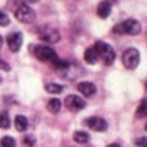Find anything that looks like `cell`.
Instances as JSON below:
<instances>
[{"instance_id":"13","label":"cell","mask_w":147,"mask_h":147,"mask_svg":"<svg viewBox=\"0 0 147 147\" xmlns=\"http://www.w3.org/2000/svg\"><path fill=\"white\" fill-rule=\"evenodd\" d=\"M28 127V120L25 115H17L15 117V129H17L18 132H25Z\"/></svg>"},{"instance_id":"15","label":"cell","mask_w":147,"mask_h":147,"mask_svg":"<svg viewBox=\"0 0 147 147\" xmlns=\"http://www.w3.org/2000/svg\"><path fill=\"white\" fill-rule=\"evenodd\" d=\"M89 134L87 132H84V130H77V132H74V140L75 142H79V144H85V142H89Z\"/></svg>"},{"instance_id":"18","label":"cell","mask_w":147,"mask_h":147,"mask_svg":"<svg viewBox=\"0 0 147 147\" xmlns=\"http://www.w3.org/2000/svg\"><path fill=\"white\" fill-rule=\"evenodd\" d=\"M15 146H17V142H15V139L13 137L5 136V137L0 139V147H15Z\"/></svg>"},{"instance_id":"3","label":"cell","mask_w":147,"mask_h":147,"mask_svg":"<svg viewBox=\"0 0 147 147\" xmlns=\"http://www.w3.org/2000/svg\"><path fill=\"white\" fill-rule=\"evenodd\" d=\"M122 62H124V65L127 67L129 70H134L139 65V62H140V54H139V50L134 49V47L127 49V50L124 52V55H122Z\"/></svg>"},{"instance_id":"16","label":"cell","mask_w":147,"mask_h":147,"mask_svg":"<svg viewBox=\"0 0 147 147\" xmlns=\"http://www.w3.org/2000/svg\"><path fill=\"white\" fill-rule=\"evenodd\" d=\"M147 115V99H142L140 100V104H139L137 107V112H136V117H146Z\"/></svg>"},{"instance_id":"25","label":"cell","mask_w":147,"mask_h":147,"mask_svg":"<svg viewBox=\"0 0 147 147\" xmlns=\"http://www.w3.org/2000/svg\"><path fill=\"white\" fill-rule=\"evenodd\" d=\"M107 147H120L119 144H110V146H107Z\"/></svg>"},{"instance_id":"7","label":"cell","mask_w":147,"mask_h":147,"mask_svg":"<svg viewBox=\"0 0 147 147\" xmlns=\"http://www.w3.org/2000/svg\"><path fill=\"white\" fill-rule=\"evenodd\" d=\"M40 38L45 40L47 44H57V42L60 40V34H59V30H55V28L45 27L40 32Z\"/></svg>"},{"instance_id":"6","label":"cell","mask_w":147,"mask_h":147,"mask_svg":"<svg viewBox=\"0 0 147 147\" xmlns=\"http://www.w3.org/2000/svg\"><path fill=\"white\" fill-rule=\"evenodd\" d=\"M85 125L92 130H97V132H104V130H107V122L100 117H89V119H85L84 122Z\"/></svg>"},{"instance_id":"27","label":"cell","mask_w":147,"mask_h":147,"mask_svg":"<svg viewBox=\"0 0 147 147\" xmlns=\"http://www.w3.org/2000/svg\"><path fill=\"white\" fill-rule=\"evenodd\" d=\"M0 84H2V77H0Z\"/></svg>"},{"instance_id":"17","label":"cell","mask_w":147,"mask_h":147,"mask_svg":"<svg viewBox=\"0 0 147 147\" xmlns=\"http://www.w3.org/2000/svg\"><path fill=\"white\" fill-rule=\"evenodd\" d=\"M45 90L49 94H60V92H64V85H60V84H45Z\"/></svg>"},{"instance_id":"8","label":"cell","mask_w":147,"mask_h":147,"mask_svg":"<svg viewBox=\"0 0 147 147\" xmlns=\"http://www.w3.org/2000/svg\"><path fill=\"white\" fill-rule=\"evenodd\" d=\"M65 107L69 110H74V112H77V110H82L85 107V102L79 97V95H69L67 99H65Z\"/></svg>"},{"instance_id":"23","label":"cell","mask_w":147,"mask_h":147,"mask_svg":"<svg viewBox=\"0 0 147 147\" xmlns=\"http://www.w3.org/2000/svg\"><path fill=\"white\" fill-rule=\"evenodd\" d=\"M0 69H2V70H7V72H9V70H10V65L7 64V62H3V60H0Z\"/></svg>"},{"instance_id":"20","label":"cell","mask_w":147,"mask_h":147,"mask_svg":"<svg viewBox=\"0 0 147 147\" xmlns=\"http://www.w3.org/2000/svg\"><path fill=\"white\" fill-rule=\"evenodd\" d=\"M22 147H35V137L27 134L24 137V140H22Z\"/></svg>"},{"instance_id":"29","label":"cell","mask_w":147,"mask_h":147,"mask_svg":"<svg viewBox=\"0 0 147 147\" xmlns=\"http://www.w3.org/2000/svg\"><path fill=\"white\" fill-rule=\"evenodd\" d=\"M146 89H147V82H146Z\"/></svg>"},{"instance_id":"12","label":"cell","mask_w":147,"mask_h":147,"mask_svg":"<svg viewBox=\"0 0 147 147\" xmlns=\"http://www.w3.org/2000/svg\"><path fill=\"white\" fill-rule=\"evenodd\" d=\"M84 59H85V62H87V64H95V62L99 60L97 50H95L94 47H89V49L85 50V54H84Z\"/></svg>"},{"instance_id":"1","label":"cell","mask_w":147,"mask_h":147,"mask_svg":"<svg viewBox=\"0 0 147 147\" xmlns=\"http://www.w3.org/2000/svg\"><path fill=\"white\" fill-rule=\"evenodd\" d=\"M30 52L35 55L38 60H42V62H52L54 64L55 60H59V57L54 52V49H50L47 45H30Z\"/></svg>"},{"instance_id":"4","label":"cell","mask_w":147,"mask_h":147,"mask_svg":"<svg viewBox=\"0 0 147 147\" xmlns=\"http://www.w3.org/2000/svg\"><path fill=\"white\" fill-rule=\"evenodd\" d=\"M15 17H17V20L24 22V24H30V22L35 20V12L30 9L27 3H20L15 9Z\"/></svg>"},{"instance_id":"14","label":"cell","mask_w":147,"mask_h":147,"mask_svg":"<svg viewBox=\"0 0 147 147\" xmlns=\"http://www.w3.org/2000/svg\"><path fill=\"white\" fill-rule=\"evenodd\" d=\"M60 107H62V102L59 100V99H50V100L47 102V110H49L50 114L60 112Z\"/></svg>"},{"instance_id":"9","label":"cell","mask_w":147,"mask_h":147,"mask_svg":"<svg viewBox=\"0 0 147 147\" xmlns=\"http://www.w3.org/2000/svg\"><path fill=\"white\" fill-rule=\"evenodd\" d=\"M7 45H9V49L12 52H18L20 47H22V34H18V32L10 34L7 37Z\"/></svg>"},{"instance_id":"2","label":"cell","mask_w":147,"mask_h":147,"mask_svg":"<svg viewBox=\"0 0 147 147\" xmlns=\"http://www.w3.org/2000/svg\"><path fill=\"white\" fill-rule=\"evenodd\" d=\"M94 49L97 50L99 59H102L105 65L114 64V60H115V52H114V49H112L109 44H105V42H97V44L94 45Z\"/></svg>"},{"instance_id":"22","label":"cell","mask_w":147,"mask_h":147,"mask_svg":"<svg viewBox=\"0 0 147 147\" xmlns=\"http://www.w3.org/2000/svg\"><path fill=\"white\" fill-rule=\"evenodd\" d=\"M136 146H137V147H147V137L136 139Z\"/></svg>"},{"instance_id":"19","label":"cell","mask_w":147,"mask_h":147,"mask_svg":"<svg viewBox=\"0 0 147 147\" xmlns=\"http://www.w3.org/2000/svg\"><path fill=\"white\" fill-rule=\"evenodd\" d=\"M10 117H9V114H0V129H9L10 127Z\"/></svg>"},{"instance_id":"21","label":"cell","mask_w":147,"mask_h":147,"mask_svg":"<svg viewBox=\"0 0 147 147\" xmlns=\"http://www.w3.org/2000/svg\"><path fill=\"white\" fill-rule=\"evenodd\" d=\"M9 22H10L9 15H7L5 12H2V10H0V25H2V27H5V25H9Z\"/></svg>"},{"instance_id":"26","label":"cell","mask_w":147,"mask_h":147,"mask_svg":"<svg viewBox=\"0 0 147 147\" xmlns=\"http://www.w3.org/2000/svg\"><path fill=\"white\" fill-rule=\"evenodd\" d=\"M2 42H3V40H2V37H0V47H2Z\"/></svg>"},{"instance_id":"10","label":"cell","mask_w":147,"mask_h":147,"mask_svg":"<svg viewBox=\"0 0 147 147\" xmlns=\"http://www.w3.org/2000/svg\"><path fill=\"white\" fill-rule=\"evenodd\" d=\"M77 89H79V92L80 94H84L85 97H94L95 95V85L92 82H80L79 85H77Z\"/></svg>"},{"instance_id":"24","label":"cell","mask_w":147,"mask_h":147,"mask_svg":"<svg viewBox=\"0 0 147 147\" xmlns=\"http://www.w3.org/2000/svg\"><path fill=\"white\" fill-rule=\"evenodd\" d=\"M114 32H115V34H124V32H122V27H120V24L114 27Z\"/></svg>"},{"instance_id":"28","label":"cell","mask_w":147,"mask_h":147,"mask_svg":"<svg viewBox=\"0 0 147 147\" xmlns=\"http://www.w3.org/2000/svg\"><path fill=\"white\" fill-rule=\"evenodd\" d=\"M146 130H147V124H146Z\"/></svg>"},{"instance_id":"5","label":"cell","mask_w":147,"mask_h":147,"mask_svg":"<svg viewBox=\"0 0 147 147\" xmlns=\"http://www.w3.org/2000/svg\"><path fill=\"white\" fill-rule=\"evenodd\" d=\"M120 27H122V32L127 34V35H139L140 30H142L140 24H139L137 20H134V18H129L125 22H122Z\"/></svg>"},{"instance_id":"11","label":"cell","mask_w":147,"mask_h":147,"mask_svg":"<svg viewBox=\"0 0 147 147\" xmlns=\"http://www.w3.org/2000/svg\"><path fill=\"white\" fill-rule=\"evenodd\" d=\"M110 9H112V5H110V2H107V0H104V2H100L99 5H97V15L100 18H107L110 13Z\"/></svg>"}]
</instances>
